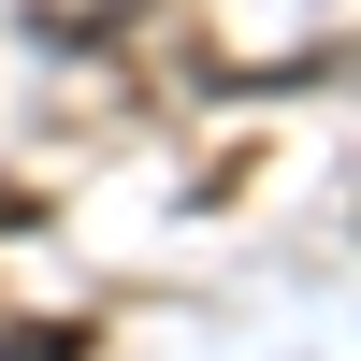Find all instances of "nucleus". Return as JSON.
Wrapping results in <instances>:
<instances>
[{"instance_id":"nucleus-1","label":"nucleus","mask_w":361,"mask_h":361,"mask_svg":"<svg viewBox=\"0 0 361 361\" xmlns=\"http://www.w3.org/2000/svg\"><path fill=\"white\" fill-rule=\"evenodd\" d=\"M0 361H87V318H15Z\"/></svg>"}]
</instances>
